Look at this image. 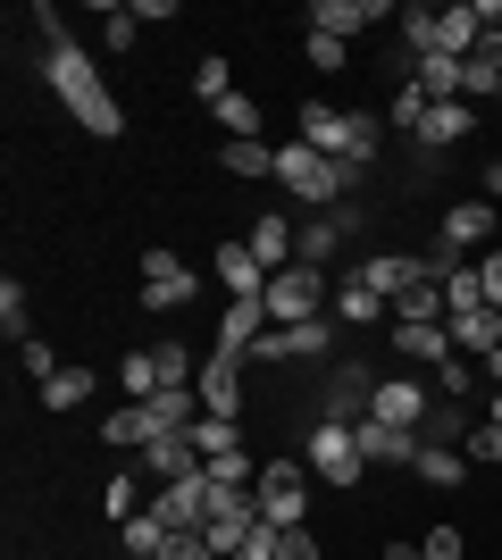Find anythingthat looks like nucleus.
I'll return each instance as SVG.
<instances>
[{
  "label": "nucleus",
  "instance_id": "24",
  "mask_svg": "<svg viewBox=\"0 0 502 560\" xmlns=\"http://www.w3.org/2000/svg\"><path fill=\"white\" fill-rule=\"evenodd\" d=\"M369 394H377V376L360 369H335V385H327V419H369Z\"/></svg>",
  "mask_w": 502,
  "mask_h": 560
},
{
  "label": "nucleus",
  "instance_id": "46",
  "mask_svg": "<svg viewBox=\"0 0 502 560\" xmlns=\"http://www.w3.org/2000/svg\"><path fill=\"white\" fill-rule=\"evenodd\" d=\"M419 560H460V527H428V544H419Z\"/></svg>",
  "mask_w": 502,
  "mask_h": 560
},
{
  "label": "nucleus",
  "instance_id": "39",
  "mask_svg": "<svg viewBox=\"0 0 502 560\" xmlns=\"http://www.w3.org/2000/svg\"><path fill=\"white\" fill-rule=\"evenodd\" d=\"M469 385H478L469 360H444V369H435V394H444V401H469Z\"/></svg>",
  "mask_w": 502,
  "mask_h": 560
},
{
  "label": "nucleus",
  "instance_id": "17",
  "mask_svg": "<svg viewBox=\"0 0 502 560\" xmlns=\"http://www.w3.org/2000/svg\"><path fill=\"white\" fill-rule=\"evenodd\" d=\"M469 135H478V109H469V101H435L410 142H419V151H453V142H469Z\"/></svg>",
  "mask_w": 502,
  "mask_h": 560
},
{
  "label": "nucleus",
  "instance_id": "16",
  "mask_svg": "<svg viewBox=\"0 0 502 560\" xmlns=\"http://www.w3.org/2000/svg\"><path fill=\"white\" fill-rule=\"evenodd\" d=\"M502 218H494V201H453V210H444V234H435V243H444V252L453 259H469L486 243V234H494Z\"/></svg>",
  "mask_w": 502,
  "mask_h": 560
},
{
  "label": "nucleus",
  "instance_id": "18",
  "mask_svg": "<svg viewBox=\"0 0 502 560\" xmlns=\"http://www.w3.org/2000/svg\"><path fill=\"white\" fill-rule=\"evenodd\" d=\"M394 351H402V360H435V369H444V360H460L444 318H394Z\"/></svg>",
  "mask_w": 502,
  "mask_h": 560
},
{
  "label": "nucleus",
  "instance_id": "27",
  "mask_svg": "<svg viewBox=\"0 0 502 560\" xmlns=\"http://www.w3.org/2000/svg\"><path fill=\"white\" fill-rule=\"evenodd\" d=\"M410 93L419 101H460V59H419V68H410Z\"/></svg>",
  "mask_w": 502,
  "mask_h": 560
},
{
  "label": "nucleus",
  "instance_id": "49",
  "mask_svg": "<svg viewBox=\"0 0 502 560\" xmlns=\"http://www.w3.org/2000/svg\"><path fill=\"white\" fill-rule=\"evenodd\" d=\"M486 385H494V394H502V351H486Z\"/></svg>",
  "mask_w": 502,
  "mask_h": 560
},
{
  "label": "nucleus",
  "instance_id": "21",
  "mask_svg": "<svg viewBox=\"0 0 502 560\" xmlns=\"http://www.w3.org/2000/svg\"><path fill=\"white\" fill-rule=\"evenodd\" d=\"M218 284H226V302H252V293H268V268L243 243H218Z\"/></svg>",
  "mask_w": 502,
  "mask_h": 560
},
{
  "label": "nucleus",
  "instance_id": "31",
  "mask_svg": "<svg viewBox=\"0 0 502 560\" xmlns=\"http://www.w3.org/2000/svg\"><path fill=\"white\" fill-rule=\"evenodd\" d=\"M494 93H502V59H486V50H478V59H460V101L478 109V101H494Z\"/></svg>",
  "mask_w": 502,
  "mask_h": 560
},
{
  "label": "nucleus",
  "instance_id": "14",
  "mask_svg": "<svg viewBox=\"0 0 502 560\" xmlns=\"http://www.w3.org/2000/svg\"><path fill=\"white\" fill-rule=\"evenodd\" d=\"M377 18H402L394 0H311V34H335V43H352L360 25H377Z\"/></svg>",
  "mask_w": 502,
  "mask_h": 560
},
{
  "label": "nucleus",
  "instance_id": "44",
  "mask_svg": "<svg viewBox=\"0 0 502 560\" xmlns=\"http://www.w3.org/2000/svg\"><path fill=\"white\" fill-rule=\"evenodd\" d=\"M160 560H218V544L192 527V536H167V552H160Z\"/></svg>",
  "mask_w": 502,
  "mask_h": 560
},
{
  "label": "nucleus",
  "instance_id": "29",
  "mask_svg": "<svg viewBox=\"0 0 502 560\" xmlns=\"http://www.w3.org/2000/svg\"><path fill=\"white\" fill-rule=\"evenodd\" d=\"M118 544H126V560H160V552H167V527H160L151 511H135V518L118 527Z\"/></svg>",
  "mask_w": 502,
  "mask_h": 560
},
{
  "label": "nucleus",
  "instance_id": "26",
  "mask_svg": "<svg viewBox=\"0 0 502 560\" xmlns=\"http://www.w3.org/2000/svg\"><path fill=\"white\" fill-rule=\"evenodd\" d=\"M210 117L226 126V142H260V101H252V93H218Z\"/></svg>",
  "mask_w": 502,
  "mask_h": 560
},
{
  "label": "nucleus",
  "instance_id": "38",
  "mask_svg": "<svg viewBox=\"0 0 502 560\" xmlns=\"http://www.w3.org/2000/svg\"><path fill=\"white\" fill-rule=\"evenodd\" d=\"M17 369H25V376H34V385H50V376L68 369V360H59V351H50V343H43V335H34V343H17Z\"/></svg>",
  "mask_w": 502,
  "mask_h": 560
},
{
  "label": "nucleus",
  "instance_id": "47",
  "mask_svg": "<svg viewBox=\"0 0 502 560\" xmlns=\"http://www.w3.org/2000/svg\"><path fill=\"white\" fill-rule=\"evenodd\" d=\"M277 560H318V536H311V527H285V544H277Z\"/></svg>",
  "mask_w": 502,
  "mask_h": 560
},
{
  "label": "nucleus",
  "instance_id": "42",
  "mask_svg": "<svg viewBox=\"0 0 502 560\" xmlns=\"http://www.w3.org/2000/svg\"><path fill=\"white\" fill-rule=\"evenodd\" d=\"M192 93H201V101L235 93V75H226V59H201V68H192Z\"/></svg>",
  "mask_w": 502,
  "mask_h": 560
},
{
  "label": "nucleus",
  "instance_id": "50",
  "mask_svg": "<svg viewBox=\"0 0 502 560\" xmlns=\"http://www.w3.org/2000/svg\"><path fill=\"white\" fill-rule=\"evenodd\" d=\"M486 201H502V167H486Z\"/></svg>",
  "mask_w": 502,
  "mask_h": 560
},
{
  "label": "nucleus",
  "instance_id": "5",
  "mask_svg": "<svg viewBox=\"0 0 502 560\" xmlns=\"http://www.w3.org/2000/svg\"><path fill=\"white\" fill-rule=\"evenodd\" d=\"M277 185H285L293 201H302V210H335V201H343V167H335V160H318L311 142L293 135L285 151H277Z\"/></svg>",
  "mask_w": 502,
  "mask_h": 560
},
{
  "label": "nucleus",
  "instance_id": "20",
  "mask_svg": "<svg viewBox=\"0 0 502 560\" xmlns=\"http://www.w3.org/2000/svg\"><path fill=\"white\" fill-rule=\"evenodd\" d=\"M444 327H453V351H460V360L502 351V310H460V318H444Z\"/></svg>",
  "mask_w": 502,
  "mask_h": 560
},
{
  "label": "nucleus",
  "instance_id": "30",
  "mask_svg": "<svg viewBox=\"0 0 502 560\" xmlns=\"http://www.w3.org/2000/svg\"><path fill=\"white\" fill-rule=\"evenodd\" d=\"M84 401H93V369H59L43 385V410H84Z\"/></svg>",
  "mask_w": 502,
  "mask_h": 560
},
{
  "label": "nucleus",
  "instance_id": "7",
  "mask_svg": "<svg viewBox=\"0 0 502 560\" xmlns=\"http://www.w3.org/2000/svg\"><path fill=\"white\" fill-rule=\"evenodd\" d=\"M352 277L369 284L377 302H394V310H402L410 293H428V284H444V277H435V268H428V252H377V259H360Z\"/></svg>",
  "mask_w": 502,
  "mask_h": 560
},
{
  "label": "nucleus",
  "instance_id": "45",
  "mask_svg": "<svg viewBox=\"0 0 502 560\" xmlns=\"http://www.w3.org/2000/svg\"><path fill=\"white\" fill-rule=\"evenodd\" d=\"M101 43H109V50L135 43V9H101Z\"/></svg>",
  "mask_w": 502,
  "mask_h": 560
},
{
  "label": "nucleus",
  "instance_id": "23",
  "mask_svg": "<svg viewBox=\"0 0 502 560\" xmlns=\"http://www.w3.org/2000/svg\"><path fill=\"white\" fill-rule=\"evenodd\" d=\"M343 226H360V218H311V226H302V234H293V259H302V268H327V259L335 252H343Z\"/></svg>",
  "mask_w": 502,
  "mask_h": 560
},
{
  "label": "nucleus",
  "instance_id": "25",
  "mask_svg": "<svg viewBox=\"0 0 502 560\" xmlns=\"http://www.w3.org/2000/svg\"><path fill=\"white\" fill-rule=\"evenodd\" d=\"M469 435H478V419H469L460 401H435L428 427H419V444H435V452H469Z\"/></svg>",
  "mask_w": 502,
  "mask_h": 560
},
{
  "label": "nucleus",
  "instance_id": "8",
  "mask_svg": "<svg viewBox=\"0 0 502 560\" xmlns=\"http://www.w3.org/2000/svg\"><path fill=\"white\" fill-rule=\"evenodd\" d=\"M210 493H218V477H210V468H192V477H176V486L151 493V518H160L167 536H192V527L210 518Z\"/></svg>",
  "mask_w": 502,
  "mask_h": 560
},
{
  "label": "nucleus",
  "instance_id": "12",
  "mask_svg": "<svg viewBox=\"0 0 502 560\" xmlns=\"http://www.w3.org/2000/svg\"><path fill=\"white\" fill-rule=\"evenodd\" d=\"M192 293H201V284H192V268H185L176 252H160V243H151V252H143V302H151V310H185Z\"/></svg>",
  "mask_w": 502,
  "mask_h": 560
},
{
  "label": "nucleus",
  "instance_id": "1",
  "mask_svg": "<svg viewBox=\"0 0 502 560\" xmlns=\"http://www.w3.org/2000/svg\"><path fill=\"white\" fill-rule=\"evenodd\" d=\"M34 25H43V84L59 93V109H68L84 135L118 142V135H126V109H118V93L101 84L93 50H84L68 25H59V9H50V0H34Z\"/></svg>",
  "mask_w": 502,
  "mask_h": 560
},
{
  "label": "nucleus",
  "instance_id": "34",
  "mask_svg": "<svg viewBox=\"0 0 502 560\" xmlns=\"http://www.w3.org/2000/svg\"><path fill=\"white\" fill-rule=\"evenodd\" d=\"M101 511H109V518L126 527V518L143 511V477H109V493H101Z\"/></svg>",
  "mask_w": 502,
  "mask_h": 560
},
{
  "label": "nucleus",
  "instance_id": "35",
  "mask_svg": "<svg viewBox=\"0 0 502 560\" xmlns=\"http://www.w3.org/2000/svg\"><path fill=\"white\" fill-rule=\"evenodd\" d=\"M210 477H218V486H260V460H252V452H218V460H210Z\"/></svg>",
  "mask_w": 502,
  "mask_h": 560
},
{
  "label": "nucleus",
  "instance_id": "32",
  "mask_svg": "<svg viewBox=\"0 0 502 560\" xmlns=\"http://www.w3.org/2000/svg\"><path fill=\"white\" fill-rule=\"evenodd\" d=\"M218 160H226V176H277V151H268V142H226Z\"/></svg>",
  "mask_w": 502,
  "mask_h": 560
},
{
  "label": "nucleus",
  "instance_id": "10",
  "mask_svg": "<svg viewBox=\"0 0 502 560\" xmlns=\"http://www.w3.org/2000/svg\"><path fill=\"white\" fill-rule=\"evenodd\" d=\"M428 385H419V376H377V394H369V419L377 427H410V435H419V427H428Z\"/></svg>",
  "mask_w": 502,
  "mask_h": 560
},
{
  "label": "nucleus",
  "instance_id": "3",
  "mask_svg": "<svg viewBox=\"0 0 502 560\" xmlns=\"http://www.w3.org/2000/svg\"><path fill=\"white\" fill-rule=\"evenodd\" d=\"M302 460H311V477H318V486H335V493H352L360 477H369L352 419H318V427H311V444H302Z\"/></svg>",
  "mask_w": 502,
  "mask_h": 560
},
{
  "label": "nucleus",
  "instance_id": "15",
  "mask_svg": "<svg viewBox=\"0 0 502 560\" xmlns=\"http://www.w3.org/2000/svg\"><path fill=\"white\" fill-rule=\"evenodd\" d=\"M352 435H360V460H369V468H419V435H410V427L352 419Z\"/></svg>",
  "mask_w": 502,
  "mask_h": 560
},
{
  "label": "nucleus",
  "instance_id": "33",
  "mask_svg": "<svg viewBox=\"0 0 502 560\" xmlns=\"http://www.w3.org/2000/svg\"><path fill=\"white\" fill-rule=\"evenodd\" d=\"M419 477H428V486H460V477H469V452H435V444H419Z\"/></svg>",
  "mask_w": 502,
  "mask_h": 560
},
{
  "label": "nucleus",
  "instance_id": "13",
  "mask_svg": "<svg viewBox=\"0 0 502 560\" xmlns=\"http://www.w3.org/2000/svg\"><path fill=\"white\" fill-rule=\"evenodd\" d=\"M318 351H335V318H302V327H268L260 343H252V360H318Z\"/></svg>",
  "mask_w": 502,
  "mask_h": 560
},
{
  "label": "nucleus",
  "instance_id": "28",
  "mask_svg": "<svg viewBox=\"0 0 502 560\" xmlns=\"http://www.w3.org/2000/svg\"><path fill=\"white\" fill-rule=\"evenodd\" d=\"M377 318H385V302H377V293H369V284H335V327H377Z\"/></svg>",
  "mask_w": 502,
  "mask_h": 560
},
{
  "label": "nucleus",
  "instance_id": "40",
  "mask_svg": "<svg viewBox=\"0 0 502 560\" xmlns=\"http://www.w3.org/2000/svg\"><path fill=\"white\" fill-rule=\"evenodd\" d=\"M302 59H311L318 75H335L343 68V43H335V34H302Z\"/></svg>",
  "mask_w": 502,
  "mask_h": 560
},
{
  "label": "nucleus",
  "instance_id": "11",
  "mask_svg": "<svg viewBox=\"0 0 502 560\" xmlns=\"http://www.w3.org/2000/svg\"><path fill=\"white\" fill-rule=\"evenodd\" d=\"M192 394H201V419H243V360L210 351L201 376H192Z\"/></svg>",
  "mask_w": 502,
  "mask_h": 560
},
{
  "label": "nucleus",
  "instance_id": "4",
  "mask_svg": "<svg viewBox=\"0 0 502 560\" xmlns=\"http://www.w3.org/2000/svg\"><path fill=\"white\" fill-rule=\"evenodd\" d=\"M268 318L277 327H302V318H335V284H327V268H277L268 277Z\"/></svg>",
  "mask_w": 502,
  "mask_h": 560
},
{
  "label": "nucleus",
  "instance_id": "19",
  "mask_svg": "<svg viewBox=\"0 0 502 560\" xmlns=\"http://www.w3.org/2000/svg\"><path fill=\"white\" fill-rule=\"evenodd\" d=\"M192 468H210V460H201V444H192V427H185V435L143 444V477H160V486H176V477H192Z\"/></svg>",
  "mask_w": 502,
  "mask_h": 560
},
{
  "label": "nucleus",
  "instance_id": "36",
  "mask_svg": "<svg viewBox=\"0 0 502 560\" xmlns=\"http://www.w3.org/2000/svg\"><path fill=\"white\" fill-rule=\"evenodd\" d=\"M0 335H9V343H34V335H25V284L17 277L0 284Z\"/></svg>",
  "mask_w": 502,
  "mask_h": 560
},
{
  "label": "nucleus",
  "instance_id": "41",
  "mask_svg": "<svg viewBox=\"0 0 502 560\" xmlns=\"http://www.w3.org/2000/svg\"><path fill=\"white\" fill-rule=\"evenodd\" d=\"M277 544H285V527H268V518H260V527L235 544V560H277Z\"/></svg>",
  "mask_w": 502,
  "mask_h": 560
},
{
  "label": "nucleus",
  "instance_id": "37",
  "mask_svg": "<svg viewBox=\"0 0 502 560\" xmlns=\"http://www.w3.org/2000/svg\"><path fill=\"white\" fill-rule=\"evenodd\" d=\"M192 444H201V460H218V452L243 444V427H235V419H201V427H192Z\"/></svg>",
  "mask_w": 502,
  "mask_h": 560
},
{
  "label": "nucleus",
  "instance_id": "43",
  "mask_svg": "<svg viewBox=\"0 0 502 560\" xmlns=\"http://www.w3.org/2000/svg\"><path fill=\"white\" fill-rule=\"evenodd\" d=\"M469 460L502 468V427H494V419H478V435H469Z\"/></svg>",
  "mask_w": 502,
  "mask_h": 560
},
{
  "label": "nucleus",
  "instance_id": "22",
  "mask_svg": "<svg viewBox=\"0 0 502 560\" xmlns=\"http://www.w3.org/2000/svg\"><path fill=\"white\" fill-rule=\"evenodd\" d=\"M293 234H302V226H285V218H252L243 252H252V259L268 268V277H277V268H293Z\"/></svg>",
  "mask_w": 502,
  "mask_h": 560
},
{
  "label": "nucleus",
  "instance_id": "48",
  "mask_svg": "<svg viewBox=\"0 0 502 560\" xmlns=\"http://www.w3.org/2000/svg\"><path fill=\"white\" fill-rule=\"evenodd\" d=\"M478 284H486V310H502V252L478 259Z\"/></svg>",
  "mask_w": 502,
  "mask_h": 560
},
{
  "label": "nucleus",
  "instance_id": "51",
  "mask_svg": "<svg viewBox=\"0 0 502 560\" xmlns=\"http://www.w3.org/2000/svg\"><path fill=\"white\" fill-rule=\"evenodd\" d=\"M486 419H494V427H502V394H494V401H486Z\"/></svg>",
  "mask_w": 502,
  "mask_h": 560
},
{
  "label": "nucleus",
  "instance_id": "9",
  "mask_svg": "<svg viewBox=\"0 0 502 560\" xmlns=\"http://www.w3.org/2000/svg\"><path fill=\"white\" fill-rule=\"evenodd\" d=\"M260 527V493L252 486H218L210 493V518H201V536L218 544V560H235V544Z\"/></svg>",
  "mask_w": 502,
  "mask_h": 560
},
{
  "label": "nucleus",
  "instance_id": "2",
  "mask_svg": "<svg viewBox=\"0 0 502 560\" xmlns=\"http://www.w3.org/2000/svg\"><path fill=\"white\" fill-rule=\"evenodd\" d=\"M377 135H385V126H377L369 109H335V101H311V109H302V142H311L318 160L343 167V185L377 160Z\"/></svg>",
  "mask_w": 502,
  "mask_h": 560
},
{
  "label": "nucleus",
  "instance_id": "6",
  "mask_svg": "<svg viewBox=\"0 0 502 560\" xmlns=\"http://www.w3.org/2000/svg\"><path fill=\"white\" fill-rule=\"evenodd\" d=\"M311 460H302V452H285V460H260V518L268 527H302V511H311Z\"/></svg>",
  "mask_w": 502,
  "mask_h": 560
}]
</instances>
